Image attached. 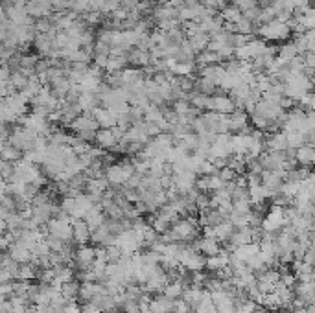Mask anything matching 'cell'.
<instances>
[{"mask_svg": "<svg viewBox=\"0 0 315 313\" xmlns=\"http://www.w3.org/2000/svg\"><path fill=\"white\" fill-rule=\"evenodd\" d=\"M133 175H135L133 161L115 162V164H111V166L105 169V177H107L111 186H123Z\"/></svg>", "mask_w": 315, "mask_h": 313, "instance_id": "1", "label": "cell"}, {"mask_svg": "<svg viewBox=\"0 0 315 313\" xmlns=\"http://www.w3.org/2000/svg\"><path fill=\"white\" fill-rule=\"evenodd\" d=\"M256 33L266 41H282V39L290 37L291 28H290L288 23H282V21L275 19V21H271L267 24H262L260 28L256 30Z\"/></svg>", "mask_w": 315, "mask_h": 313, "instance_id": "2", "label": "cell"}, {"mask_svg": "<svg viewBox=\"0 0 315 313\" xmlns=\"http://www.w3.org/2000/svg\"><path fill=\"white\" fill-rule=\"evenodd\" d=\"M41 175H43V173L39 171L37 164L28 162L26 159H21V161L15 162V175H13V179H11V181H19V183L30 184Z\"/></svg>", "mask_w": 315, "mask_h": 313, "instance_id": "3", "label": "cell"}, {"mask_svg": "<svg viewBox=\"0 0 315 313\" xmlns=\"http://www.w3.org/2000/svg\"><path fill=\"white\" fill-rule=\"evenodd\" d=\"M179 260H181V265L186 267L188 271H192V273L203 271V269L207 267V256H205L203 252L192 249V247H188V249H185V251L181 252Z\"/></svg>", "mask_w": 315, "mask_h": 313, "instance_id": "4", "label": "cell"}, {"mask_svg": "<svg viewBox=\"0 0 315 313\" xmlns=\"http://www.w3.org/2000/svg\"><path fill=\"white\" fill-rule=\"evenodd\" d=\"M236 109H238L236 101H234L231 96L223 94V92H218V94H214V96L210 98V111H214V113H219V115H232Z\"/></svg>", "mask_w": 315, "mask_h": 313, "instance_id": "5", "label": "cell"}, {"mask_svg": "<svg viewBox=\"0 0 315 313\" xmlns=\"http://www.w3.org/2000/svg\"><path fill=\"white\" fill-rule=\"evenodd\" d=\"M52 11H54L52 0H28V4H26V13L33 17L35 21L52 17Z\"/></svg>", "mask_w": 315, "mask_h": 313, "instance_id": "6", "label": "cell"}, {"mask_svg": "<svg viewBox=\"0 0 315 313\" xmlns=\"http://www.w3.org/2000/svg\"><path fill=\"white\" fill-rule=\"evenodd\" d=\"M306 111L304 109H291L290 113H286V120L282 123L284 131H300L302 125H304V120H306Z\"/></svg>", "mask_w": 315, "mask_h": 313, "instance_id": "7", "label": "cell"}, {"mask_svg": "<svg viewBox=\"0 0 315 313\" xmlns=\"http://www.w3.org/2000/svg\"><path fill=\"white\" fill-rule=\"evenodd\" d=\"M284 177L277 173V171H271V169H264V173H262V184L271 192V195H275L278 192L282 190V186H284Z\"/></svg>", "mask_w": 315, "mask_h": 313, "instance_id": "8", "label": "cell"}, {"mask_svg": "<svg viewBox=\"0 0 315 313\" xmlns=\"http://www.w3.org/2000/svg\"><path fill=\"white\" fill-rule=\"evenodd\" d=\"M231 254L227 249H221V251L214 254V256H208L207 258V271L210 273H219L221 269L229 267V260H231Z\"/></svg>", "mask_w": 315, "mask_h": 313, "instance_id": "9", "label": "cell"}, {"mask_svg": "<svg viewBox=\"0 0 315 313\" xmlns=\"http://www.w3.org/2000/svg\"><path fill=\"white\" fill-rule=\"evenodd\" d=\"M72 227H74V241L77 245H87L91 241V238H93V230L91 227L87 225L85 219H72Z\"/></svg>", "mask_w": 315, "mask_h": 313, "instance_id": "10", "label": "cell"}, {"mask_svg": "<svg viewBox=\"0 0 315 313\" xmlns=\"http://www.w3.org/2000/svg\"><path fill=\"white\" fill-rule=\"evenodd\" d=\"M98 122H96V118L93 115H89V113H85V115L77 116L74 122L70 123V129L74 131V133H85V131H98Z\"/></svg>", "mask_w": 315, "mask_h": 313, "instance_id": "11", "label": "cell"}, {"mask_svg": "<svg viewBox=\"0 0 315 313\" xmlns=\"http://www.w3.org/2000/svg\"><path fill=\"white\" fill-rule=\"evenodd\" d=\"M266 147L269 151H286L288 149V137L284 131H273L266 135Z\"/></svg>", "mask_w": 315, "mask_h": 313, "instance_id": "12", "label": "cell"}, {"mask_svg": "<svg viewBox=\"0 0 315 313\" xmlns=\"http://www.w3.org/2000/svg\"><path fill=\"white\" fill-rule=\"evenodd\" d=\"M8 252L11 254V258L19 262L21 265L23 264H31V260H33V252L28 249V247H24L21 241H13V243L9 245Z\"/></svg>", "mask_w": 315, "mask_h": 313, "instance_id": "13", "label": "cell"}, {"mask_svg": "<svg viewBox=\"0 0 315 313\" xmlns=\"http://www.w3.org/2000/svg\"><path fill=\"white\" fill-rule=\"evenodd\" d=\"M146 72L140 69H125L122 70V81L123 85H127V87H140V85L146 83Z\"/></svg>", "mask_w": 315, "mask_h": 313, "instance_id": "14", "label": "cell"}, {"mask_svg": "<svg viewBox=\"0 0 315 313\" xmlns=\"http://www.w3.org/2000/svg\"><path fill=\"white\" fill-rule=\"evenodd\" d=\"M96 145L101 147V149H109V151H113L116 145H118V138L116 135L113 133V129H98V135H96Z\"/></svg>", "mask_w": 315, "mask_h": 313, "instance_id": "15", "label": "cell"}, {"mask_svg": "<svg viewBox=\"0 0 315 313\" xmlns=\"http://www.w3.org/2000/svg\"><path fill=\"white\" fill-rule=\"evenodd\" d=\"M295 159H297L300 166L312 168V166H315V147L312 144L300 145L299 149L295 151Z\"/></svg>", "mask_w": 315, "mask_h": 313, "instance_id": "16", "label": "cell"}, {"mask_svg": "<svg viewBox=\"0 0 315 313\" xmlns=\"http://www.w3.org/2000/svg\"><path fill=\"white\" fill-rule=\"evenodd\" d=\"M93 116L96 118V122H98V125H100L101 129H111V127L118 125V118L105 107H98L93 113Z\"/></svg>", "mask_w": 315, "mask_h": 313, "instance_id": "17", "label": "cell"}, {"mask_svg": "<svg viewBox=\"0 0 315 313\" xmlns=\"http://www.w3.org/2000/svg\"><path fill=\"white\" fill-rule=\"evenodd\" d=\"M77 103H79V107H81L83 113L93 115L94 111L98 109V105L101 103L100 94H94V92H81V96H79V99H77Z\"/></svg>", "mask_w": 315, "mask_h": 313, "instance_id": "18", "label": "cell"}, {"mask_svg": "<svg viewBox=\"0 0 315 313\" xmlns=\"http://www.w3.org/2000/svg\"><path fill=\"white\" fill-rule=\"evenodd\" d=\"M293 289H295V295L299 298H302L306 304L315 302V280H310V282H297V286H295Z\"/></svg>", "mask_w": 315, "mask_h": 313, "instance_id": "19", "label": "cell"}, {"mask_svg": "<svg viewBox=\"0 0 315 313\" xmlns=\"http://www.w3.org/2000/svg\"><path fill=\"white\" fill-rule=\"evenodd\" d=\"M232 153L234 155H245L249 151V145H251V133H236L232 135Z\"/></svg>", "mask_w": 315, "mask_h": 313, "instance_id": "20", "label": "cell"}, {"mask_svg": "<svg viewBox=\"0 0 315 313\" xmlns=\"http://www.w3.org/2000/svg\"><path fill=\"white\" fill-rule=\"evenodd\" d=\"M267 197H273V195H271V192H269L264 184L249 188V201H251V205L256 206V208H262V205L266 203Z\"/></svg>", "mask_w": 315, "mask_h": 313, "instance_id": "21", "label": "cell"}, {"mask_svg": "<svg viewBox=\"0 0 315 313\" xmlns=\"http://www.w3.org/2000/svg\"><path fill=\"white\" fill-rule=\"evenodd\" d=\"M127 59H129V65H133V67H149L151 65L149 52H144L140 48H133L129 55H127Z\"/></svg>", "mask_w": 315, "mask_h": 313, "instance_id": "22", "label": "cell"}, {"mask_svg": "<svg viewBox=\"0 0 315 313\" xmlns=\"http://www.w3.org/2000/svg\"><path fill=\"white\" fill-rule=\"evenodd\" d=\"M221 241H218V238H201L199 240V252H203L205 256H214L221 251Z\"/></svg>", "mask_w": 315, "mask_h": 313, "instance_id": "23", "label": "cell"}, {"mask_svg": "<svg viewBox=\"0 0 315 313\" xmlns=\"http://www.w3.org/2000/svg\"><path fill=\"white\" fill-rule=\"evenodd\" d=\"M210 39H212V37H210L208 33H205V31H199V33H195V35H192V37H188V41H190V45H192L194 52H195V54H201V52L208 50Z\"/></svg>", "mask_w": 315, "mask_h": 313, "instance_id": "24", "label": "cell"}, {"mask_svg": "<svg viewBox=\"0 0 315 313\" xmlns=\"http://www.w3.org/2000/svg\"><path fill=\"white\" fill-rule=\"evenodd\" d=\"M70 87H72V83L69 81V77L65 76L61 77V79H55V81H52L50 83V89H52V94H54L55 98L59 99H65V96L69 94Z\"/></svg>", "mask_w": 315, "mask_h": 313, "instance_id": "25", "label": "cell"}, {"mask_svg": "<svg viewBox=\"0 0 315 313\" xmlns=\"http://www.w3.org/2000/svg\"><path fill=\"white\" fill-rule=\"evenodd\" d=\"M203 288H197V286H190V288H186L185 293H183V300H186L188 304L192 306L194 310H195V306L199 304L201 300H203Z\"/></svg>", "mask_w": 315, "mask_h": 313, "instance_id": "26", "label": "cell"}, {"mask_svg": "<svg viewBox=\"0 0 315 313\" xmlns=\"http://www.w3.org/2000/svg\"><path fill=\"white\" fill-rule=\"evenodd\" d=\"M129 55V54H127ZM127 55H118V57H115V55H111L109 57V63H107V74H118V72H122V70H125V67L129 65V59H127Z\"/></svg>", "mask_w": 315, "mask_h": 313, "instance_id": "27", "label": "cell"}, {"mask_svg": "<svg viewBox=\"0 0 315 313\" xmlns=\"http://www.w3.org/2000/svg\"><path fill=\"white\" fill-rule=\"evenodd\" d=\"M24 157V153L21 149H17L15 145H11V142H2V161L8 162H17Z\"/></svg>", "mask_w": 315, "mask_h": 313, "instance_id": "28", "label": "cell"}, {"mask_svg": "<svg viewBox=\"0 0 315 313\" xmlns=\"http://www.w3.org/2000/svg\"><path fill=\"white\" fill-rule=\"evenodd\" d=\"M236 227L232 225L229 219L227 221H223V223H219L218 227H216V238H218V241H221V243H225V241H229L232 238V234L236 232Z\"/></svg>", "mask_w": 315, "mask_h": 313, "instance_id": "29", "label": "cell"}, {"mask_svg": "<svg viewBox=\"0 0 315 313\" xmlns=\"http://www.w3.org/2000/svg\"><path fill=\"white\" fill-rule=\"evenodd\" d=\"M210 98H212V96H207V94H203V92L194 91L192 94H190V103H192L197 111H210Z\"/></svg>", "mask_w": 315, "mask_h": 313, "instance_id": "30", "label": "cell"}, {"mask_svg": "<svg viewBox=\"0 0 315 313\" xmlns=\"http://www.w3.org/2000/svg\"><path fill=\"white\" fill-rule=\"evenodd\" d=\"M195 65H197V67H207V65H221V57L216 54V52L205 50V52L197 54V57H195Z\"/></svg>", "mask_w": 315, "mask_h": 313, "instance_id": "31", "label": "cell"}, {"mask_svg": "<svg viewBox=\"0 0 315 313\" xmlns=\"http://www.w3.org/2000/svg\"><path fill=\"white\" fill-rule=\"evenodd\" d=\"M185 286H183V282L181 280H175V282H170L166 288H164V291H162V295H166L168 298H171V300H179V298L183 297V293H185Z\"/></svg>", "mask_w": 315, "mask_h": 313, "instance_id": "32", "label": "cell"}, {"mask_svg": "<svg viewBox=\"0 0 315 313\" xmlns=\"http://www.w3.org/2000/svg\"><path fill=\"white\" fill-rule=\"evenodd\" d=\"M79 288H81V284H77L76 280L63 284V288H61L63 297L67 298L69 302H76L77 298H79Z\"/></svg>", "mask_w": 315, "mask_h": 313, "instance_id": "33", "label": "cell"}, {"mask_svg": "<svg viewBox=\"0 0 315 313\" xmlns=\"http://www.w3.org/2000/svg\"><path fill=\"white\" fill-rule=\"evenodd\" d=\"M219 15L223 17V21L225 23H232V24H236L243 17V13H242V9L240 8H236L234 4H229V6H225V8L221 9V13Z\"/></svg>", "mask_w": 315, "mask_h": 313, "instance_id": "34", "label": "cell"}, {"mask_svg": "<svg viewBox=\"0 0 315 313\" xmlns=\"http://www.w3.org/2000/svg\"><path fill=\"white\" fill-rule=\"evenodd\" d=\"M195 91L203 92V94H207V96H214L216 91H218V85H216L212 79L197 77V79H195Z\"/></svg>", "mask_w": 315, "mask_h": 313, "instance_id": "35", "label": "cell"}, {"mask_svg": "<svg viewBox=\"0 0 315 313\" xmlns=\"http://www.w3.org/2000/svg\"><path fill=\"white\" fill-rule=\"evenodd\" d=\"M286 137H288V149H299L300 145L306 144V140H304V135L300 133V131H284Z\"/></svg>", "mask_w": 315, "mask_h": 313, "instance_id": "36", "label": "cell"}, {"mask_svg": "<svg viewBox=\"0 0 315 313\" xmlns=\"http://www.w3.org/2000/svg\"><path fill=\"white\" fill-rule=\"evenodd\" d=\"M39 269L33 265V264H23L21 269H19V275H17V280H26V282H31L33 278H37Z\"/></svg>", "mask_w": 315, "mask_h": 313, "instance_id": "37", "label": "cell"}, {"mask_svg": "<svg viewBox=\"0 0 315 313\" xmlns=\"http://www.w3.org/2000/svg\"><path fill=\"white\" fill-rule=\"evenodd\" d=\"M297 21H299L306 30H315V8H306L304 11H300Z\"/></svg>", "mask_w": 315, "mask_h": 313, "instance_id": "38", "label": "cell"}, {"mask_svg": "<svg viewBox=\"0 0 315 313\" xmlns=\"http://www.w3.org/2000/svg\"><path fill=\"white\" fill-rule=\"evenodd\" d=\"M195 63H177L173 69L170 70L173 76H177V77H183V76H192L194 74V70H195Z\"/></svg>", "mask_w": 315, "mask_h": 313, "instance_id": "39", "label": "cell"}, {"mask_svg": "<svg viewBox=\"0 0 315 313\" xmlns=\"http://www.w3.org/2000/svg\"><path fill=\"white\" fill-rule=\"evenodd\" d=\"M299 55V50H297V46L293 45V43H288V45L280 46V50H278V57L280 59H284V61H291Z\"/></svg>", "mask_w": 315, "mask_h": 313, "instance_id": "40", "label": "cell"}, {"mask_svg": "<svg viewBox=\"0 0 315 313\" xmlns=\"http://www.w3.org/2000/svg\"><path fill=\"white\" fill-rule=\"evenodd\" d=\"M173 109H175V113L179 116L192 115V113H195V111H197V109L194 107L188 99H177V101H173Z\"/></svg>", "mask_w": 315, "mask_h": 313, "instance_id": "41", "label": "cell"}, {"mask_svg": "<svg viewBox=\"0 0 315 313\" xmlns=\"http://www.w3.org/2000/svg\"><path fill=\"white\" fill-rule=\"evenodd\" d=\"M28 81H30V77L28 76H24L21 70H17V72H13L11 74V79H9V83H11V87L15 89L17 92H21L28 85Z\"/></svg>", "mask_w": 315, "mask_h": 313, "instance_id": "42", "label": "cell"}, {"mask_svg": "<svg viewBox=\"0 0 315 313\" xmlns=\"http://www.w3.org/2000/svg\"><path fill=\"white\" fill-rule=\"evenodd\" d=\"M149 225H151V227H153L155 230H157V234H166V232H168L170 229H171V227H173V225H171V223H168L166 221V219H162V217H159V216H153V217H151V223H149Z\"/></svg>", "mask_w": 315, "mask_h": 313, "instance_id": "43", "label": "cell"}, {"mask_svg": "<svg viewBox=\"0 0 315 313\" xmlns=\"http://www.w3.org/2000/svg\"><path fill=\"white\" fill-rule=\"evenodd\" d=\"M300 190V183H293V181H284V186H282V193H284L288 199H295L297 197V193Z\"/></svg>", "mask_w": 315, "mask_h": 313, "instance_id": "44", "label": "cell"}, {"mask_svg": "<svg viewBox=\"0 0 315 313\" xmlns=\"http://www.w3.org/2000/svg\"><path fill=\"white\" fill-rule=\"evenodd\" d=\"M103 19H105V13L103 11H87L83 15V21L89 26H96V24L103 23Z\"/></svg>", "mask_w": 315, "mask_h": 313, "instance_id": "45", "label": "cell"}, {"mask_svg": "<svg viewBox=\"0 0 315 313\" xmlns=\"http://www.w3.org/2000/svg\"><path fill=\"white\" fill-rule=\"evenodd\" d=\"M76 206H77V203H76V197H74V195H65V197H63V201H61V210H63V212L74 216V212H76Z\"/></svg>", "mask_w": 315, "mask_h": 313, "instance_id": "46", "label": "cell"}, {"mask_svg": "<svg viewBox=\"0 0 315 313\" xmlns=\"http://www.w3.org/2000/svg\"><path fill=\"white\" fill-rule=\"evenodd\" d=\"M13 175H15V162L2 161V179H4V183H9L13 179Z\"/></svg>", "mask_w": 315, "mask_h": 313, "instance_id": "47", "label": "cell"}, {"mask_svg": "<svg viewBox=\"0 0 315 313\" xmlns=\"http://www.w3.org/2000/svg\"><path fill=\"white\" fill-rule=\"evenodd\" d=\"M300 109H304L306 113L315 111V92H308L300 98Z\"/></svg>", "mask_w": 315, "mask_h": 313, "instance_id": "48", "label": "cell"}, {"mask_svg": "<svg viewBox=\"0 0 315 313\" xmlns=\"http://www.w3.org/2000/svg\"><path fill=\"white\" fill-rule=\"evenodd\" d=\"M251 210H253V205H251V201L249 199H242V201H234V212H238V214H251Z\"/></svg>", "mask_w": 315, "mask_h": 313, "instance_id": "49", "label": "cell"}, {"mask_svg": "<svg viewBox=\"0 0 315 313\" xmlns=\"http://www.w3.org/2000/svg\"><path fill=\"white\" fill-rule=\"evenodd\" d=\"M218 175L221 177L225 183H232V181H236L238 179V173L234 171L232 168H229V166H225V168L218 169Z\"/></svg>", "mask_w": 315, "mask_h": 313, "instance_id": "50", "label": "cell"}, {"mask_svg": "<svg viewBox=\"0 0 315 313\" xmlns=\"http://www.w3.org/2000/svg\"><path fill=\"white\" fill-rule=\"evenodd\" d=\"M72 11H76V13H87V11H91V0H74L72 2Z\"/></svg>", "mask_w": 315, "mask_h": 313, "instance_id": "51", "label": "cell"}, {"mask_svg": "<svg viewBox=\"0 0 315 313\" xmlns=\"http://www.w3.org/2000/svg\"><path fill=\"white\" fill-rule=\"evenodd\" d=\"M52 254V249H50V245L47 243V240L45 241H39L35 247H33V256H50Z\"/></svg>", "mask_w": 315, "mask_h": 313, "instance_id": "52", "label": "cell"}, {"mask_svg": "<svg viewBox=\"0 0 315 313\" xmlns=\"http://www.w3.org/2000/svg\"><path fill=\"white\" fill-rule=\"evenodd\" d=\"M122 249L118 247V245H111L107 247V258H109V264H116L118 260L122 258Z\"/></svg>", "mask_w": 315, "mask_h": 313, "instance_id": "53", "label": "cell"}, {"mask_svg": "<svg viewBox=\"0 0 315 313\" xmlns=\"http://www.w3.org/2000/svg\"><path fill=\"white\" fill-rule=\"evenodd\" d=\"M111 50H113V46L96 39V43H94V55H111Z\"/></svg>", "mask_w": 315, "mask_h": 313, "instance_id": "54", "label": "cell"}, {"mask_svg": "<svg viewBox=\"0 0 315 313\" xmlns=\"http://www.w3.org/2000/svg\"><path fill=\"white\" fill-rule=\"evenodd\" d=\"M192 306L188 304L186 300H183V298H179V300H175V306H173V313H192Z\"/></svg>", "mask_w": 315, "mask_h": 313, "instance_id": "55", "label": "cell"}, {"mask_svg": "<svg viewBox=\"0 0 315 313\" xmlns=\"http://www.w3.org/2000/svg\"><path fill=\"white\" fill-rule=\"evenodd\" d=\"M13 280H15V276H13V273H11L8 267L0 269V282L6 284V282H13Z\"/></svg>", "mask_w": 315, "mask_h": 313, "instance_id": "56", "label": "cell"}, {"mask_svg": "<svg viewBox=\"0 0 315 313\" xmlns=\"http://www.w3.org/2000/svg\"><path fill=\"white\" fill-rule=\"evenodd\" d=\"M109 57H111V55H94V63H96V67H100V69H107Z\"/></svg>", "mask_w": 315, "mask_h": 313, "instance_id": "57", "label": "cell"}, {"mask_svg": "<svg viewBox=\"0 0 315 313\" xmlns=\"http://www.w3.org/2000/svg\"><path fill=\"white\" fill-rule=\"evenodd\" d=\"M0 312L2 313H13V304H11V300H9V298H2Z\"/></svg>", "mask_w": 315, "mask_h": 313, "instance_id": "58", "label": "cell"}, {"mask_svg": "<svg viewBox=\"0 0 315 313\" xmlns=\"http://www.w3.org/2000/svg\"><path fill=\"white\" fill-rule=\"evenodd\" d=\"M140 0H122V8L127 9V11H133V9H137Z\"/></svg>", "mask_w": 315, "mask_h": 313, "instance_id": "59", "label": "cell"}, {"mask_svg": "<svg viewBox=\"0 0 315 313\" xmlns=\"http://www.w3.org/2000/svg\"><path fill=\"white\" fill-rule=\"evenodd\" d=\"M170 6H173V8H181L183 4H185V0H168Z\"/></svg>", "mask_w": 315, "mask_h": 313, "instance_id": "60", "label": "cell"}, {"mask_svg": "<svg viewBox=\"0 0 315 313\" xmlns=\"http://www.w3.org/2000/svg\"><path fill=\"white\" fill-rule=\"evenodd\" d=\"M254 313H266V312H264V310H260V308H258V310H256V312H254Z\"/></svg>", "mask_w": 315, "mask_h": 313, "instance_id": "61", "label": "cell"}, {"mask_svg": "<svg viewBox=\"0 0 315 313\" xmlns=\"http://www.w3.org/2000/svg\"><path fill=\"white\" fill-rule=\"evenodd\" d=\"M164 2H168V0H159V4H164Z\"/></svg>", "mask_w": 315, "mask_h": 313, "instance_id": "62", "label": "cell"}]
</instances>
